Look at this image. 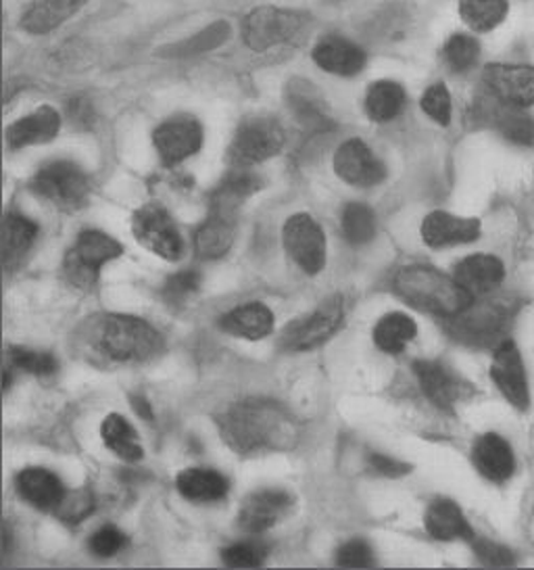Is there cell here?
I'll use <instances>...</instances> for the list:
<instances>
[{"instance_id":"cell-11","label":"cell","mask_w":534,"mask_h":570,"mask_svg":"<svg viewBox=\"0 0 534 570\" xmlns=\"http://www.w3.org/2000/svg\"><path fill=\"white\" fill-rule=\"evenodd\" d=\"M507 318H510V312L503 309L500 303H486V305L469 303L464 312L447 318L449 320L447 331L453 338L466 345H491L505 331Z\"/></svg>"},{"instance_id":"cell-48","label":"cell","mask_w":534,"mask_h":570,"mask_svg":"<svg viewBox=\"0 0 534 570\" xmlns=\"http://www.w3.org/2000/svg\"><path fill=\"white\" fill-rule=\"evenodd\" d=\"M67 116H69V119H71L76 126L86 128V126H90L92 119H95V109H92V105H90L88 99L78 97V99H71L69 105H67Z\"/></svg>"},{"instance_id":"cell-19","label":"cell","mask_w":534,"mask_h":570,"mask_svg":"<svg viewBox=\"0 0 534 570\" xmlns=\"http://www.w3.org/2000/svg\"><path fill=\"white\" fill-rule=\"evenodd\" d=\"M414 372L422 393L441 410H453L466 393V383L441 362L422 360L414 364Z\"/></svg>"},{"instance_id":"cell-1","label":"cell","mask_w":534,"mask_h":570,"mask_svg":"<svg viewBox=\"0 0 534 570\" xmlns=\"http://www.w3.org/2000/svg\"><path fill=\"white\" fill-rule=\"evenodd\" d=\"M217 426L224 443L240 455L290 452L300 439L295 416L283 403L264 397L234 403L217 419Z\"/></svg>"},{"instance_id":"cell-3","label":"cell","mask_w":534,"mask_h":570,"mask_svg":"<svg viewBox=\"0 0 534 570\" xmlns=\"http://www.w3.org/2000/svg\"><path fill=\"white\" fill-rule=\"evenodd\" d=\"M393 288L407 305L441 318L457 316L474 299L455 278L431 266L399 269L393 281Z\"/></svg>"},{"instance_id":"cell-31","label":"cell","mask_w":534,"mask_h":570,"mask_svg":"<svg viewBox=\"0 0 534 570\" xmlns=\"http://www.w3.org/2000/svg\"><path fill=\"white\" fill-rule=\"evenodd\" d=\"M100 436H102V443L107 445V450L116 453L119 460H123L128 464H136L145 458V450H142V443L138 439L136 429L119 414H109L105 419L100 426Z\"/></svg>"},{"instance_id":"cell-8","label":"cell","mask_w":534,"mask_h":570,"mask_svg":"<svg viewBox=\"0 0 534 570\" xmlns=\"http://www.w3.org/2000/svg\"><path fill=\"white\" fill-rule=\"evenodd\" d=\"M345 322V302L340 295L330 297L314 309L309 316L295 320L283 333V345L286 352H309L333 338Z\"/></svg>"},{"instance_id":"cell-42","label":"cell","mask_w":534,"mask_h":570,"mask_svg":"<svg viewBox=\"0 0 534 570\" xmlns=\"http://www.w3.org/2000/svg\"><path fill=\"white\" fill-rule=\"evenodd\" d=\"M336 564L340 569H369L376 564V560L367 541L350 539L336 553Z\"/></svg>"},{"instance_id":"cell-22","label":"cell","mask_w":534,"mask_h":570,"mask_svg":"<svg viewBox=\"0 0 534 570\" xmlns=\"http://www.w3.org/2000/svg\"><path fill=\"white\" fill-rule=\"evenodd\" d=\"M314 61L328 73L349 78L366 68V52L340 36H326L314 49Z\"/></svg>"},{"instance_id":"cell-30","label":"cell","mask_w":534,"mask_h":570,"mask_svg":"<svg viewBox=\"0 0 534 570\" xmlns=\"http://www.w3.org/2000/svg\"><path fill=\"white\" fill-rule=\"evenodd\" d=\"M38 238V224L26 216L9 214L2 222V264L11 269L33 247Z\"/></svg>"},{"instance_id":"cell-20","label":"cell","mask_w":534,"mask_h":570,"mask_svg":"<svg viewBox=\"0 0 534 570\" xmlns=\"http://www.w3.org/2000/svg\"><path fill=\"white\" fill-rule=\"evenodd\" d=\"M16 489L26 502L42 512H55L67 493L66 485L55 472L38 466L21 470L16 476Z\"/></svg>"},{"instance_id":"cell-34","label":"cell","mask_w":534,"mask_h":570,"mask_svg":"<svg viewBox=\"0 0 534 570\" xmlns=\"http://www.w3.org/2000/svg\"><path fill=\"white\" fill-rule=\"evenodd\" d=\"M459 16L474 32L497 28L507 16L505 0H459Z\"/></svg>"},{"instance_id":"cell-13","label":"cell","mask_w":534,"mask_h":570,"mask_svg":"<svg viewBox=\"0 0 534 570\" xmlns=\"http://www.w3.org/2000/svg\"><path fill=\"white\" fill-rule=\"evenodd\" d=\"M333 166L336 176L350 186L369 188L386 178V166L359 138H350L336 149Z\"/></svg>"},{"instance_id":"cell-46","label":"cell","mask_w":534,"mask_h":570,"mask_svg":"<svg viewBox=\"0 0 534 570\" xmlns=\"http://www.w3.org/2000/svg\"><path fill=\"white\" fill-rule=\"evenodd\" d=\"M200 286V274L197 272H178L174 276L167 278L166 286H164V293H166V299L169 303H184L192 293H197Z\"/></svg>"},{"instance_id":"cell-23","label":"cell","mask_w":534,"mask_h":570,"mask_svg":"<svg viewBox=\"0 0 534 570\" xmlns=\"http://www.w3.org/2000/svg\"><path fill=\"white\" fill-rule=\"evenodd\" d=\"M61 130V116L52 107H40L30 116L17 119L7 130V142L11 149H26L32 145H44L55 140Z\"/></svg>"},{"instance_id":"cell-44","label":"cell","mask_w":534,"mask_h":570,"mask_svg":"<svg viewBox=\"0 0 534 570\" xmlns=\"http://www.w3.org/2000/svg\"><path fill=\"white\" fill-rule=\"evenodd\" d=\"M128 543H130V539L117 527H102L95 535L90 537L88 548H90V552L99 556V558H111L121 550H126Z\"/></svg>"},{"instance_id":"cell-12","label":"cell","mask_w":534,"mask_h":570,"mask_svg":"<svg viewBox=\"0 0 534 570\" xmlns=\"http://www.w3.org/2000/svg\"><path fill=\"white\" fill-rule=\"evenodd\" d=\"M202 142H205L202 126L190 116L167 119L152 132V145L167 168L178 166L184 159L199 153L202 149Z\"/></svg>"},{"instance_id":"cell-43","label":"cell","mask_w":534,"mask_h":570,"mask_svg":"<svg viewBox=\"0 0 534 570\" xmlns=\"http://www.w3.org/2000/svg\"><path fill=\"white\" fill-rule=\"evenodd\" d=\"M500 130L501 135L505 136L507 140L528 147L534 142V121L533 119L517 116L516 111H505L500 114Z\"/></svg>"},{"instance_id":"cell-21","label":"cell","mask_w":534,"mask_h":570,"mask_svg":"<svg viewBox=\"0 0 534 570\" xmlns=\"http://www.w3.org/2000/svg\"><path fill=\"white\" fill-rule=\"evenodd\" d=\"M472 462L484 479L493 483H505L516 470V458L512 452V445L497 433L478 436L472 450Z\"/></svg>"},{"instance_id":"cell-32","label":"cell","mask_w":534,"mask_h":570,"mask_svg":"<svg viewBox=\"0 0 534 570\" xmlns=\"http://www.w3.org/2000/svg\"><path fill=\"white\" fill-rule=\"evenodd\" d=\"M417 336V324L409 316L393 312L378 320L374 328V343L384 353L397 355L405 352V347Z\"/></svg>"},{"instance_id":"cell-49","label":"cell","mask_w":534,"mask_h":570,"mask_svg":"<svg viewBox=\"0 0 534 570\" xmlns=\"http://www.w3.org/2000/svg\"><path fill=\"white\" fill-rule=\"evenodd\" d=\"M11 539H13V533H11L9 522H2V560H7V556L11 553Z\"/></svg>"},{"instance_id":"cell-28","label":"cell","mask_w":534,"mask_h":570,"mask_svg":"<svg viewBox=\"0 0 534 570\" xmlns=\"http://www.w3.org/2000/svg\"><path fill=\"white\" fill-rule=\"evenodd\" d=\"M176 485L182 498L195 503L221 502L230 491V481L221 472L209 469L182 470Z\"/></svg>"},{"instance_id":"cell-4","label":"cell","mask_w":534,"mask_h":570,"mask_svg":"<svg viewBox=\"0 0 534 570\" xmlns=\"http://www.w3.org/2000/svg\"><path fill=\"white\" fill-rule=\"evenodd\" d=\"M30 190L61 212H78L88 203L92 186L80 166L61 159L38 169L30 180Z\"/></svg>"},{"instance_id":"cell-25","label":"cell","mask_w":534,"mask_h":570,"mask_svg":"<svg viewBox=\"0 0 534 570\" xmlns=\"http://www.w3.org/2000/svg\"><path fill=\"white\" fill-rule=\"evenodd\" d=\"M453 278L462 288H466L472 297H481L495 291L503 283L505 266L493 255H469L455 266Z\"/></svg>"},{"instance_id":"cell-35","label":"cell","mask_w":534,"mask_h":570,"mask_svg":"<svg viewBox=\"0 0 534 570\" xmlns=\"http://www.w3.org/2000/svg\"><path fill=\"white\" fill-rule=\"evenodd\" d=\"M343 233L353 247H364L376 236L374 209L364 203H349L343 209Z\"/></svg>"},{"instance_id":"cell-33","label":"cell","mask_w":534,"mask_h":570,"mask_svg":"<svg viewBox=\"0 0 534 570\" xmlns=\"http://www.w3.org/2000/svg\"><path fill=\"white\" fill-rule=\"evenodd\" d=\"M405 107V90L393 80H380L369 86L366 92V114L372 121H390Z\"/></svg>"},{"instance_id":"cell-38","label":"cell","mask_w":534,"mask_h":570,"mask_svg":"<svg viewBox=\"0 0 534 570\" xmlns=\"http://www.w3.org/2000/svg\"><path fill=\"white\" fill-rule=\"evenodd\" d=\"M267 553L259 541H238L221 552V562L230 569H259L266 564Z\"/></svg>"},{"instance_id":"cell-24","label":"cell","mask_w":534,"mask_h":570,"mask_svg":"<svg viewBox=\"0 0 534 570\" xmlns=\"http://www.w3.org/2000/svg\"><path fill=\"white\" fill-rule=\"evenodd\" d=\"M284 95H286V102H288L293 116L300 126H305L309 130H317V132L330 128V114H328L326 101L312 82L297 78V80L288 82Z\"/></svg>"},{"instance_id":"cell-50","label":"cell","mask_w":534,"mask_h":570,"mask_svg":"<svg viewBox=\"0 0 534 570\" xmlns=\"http://www.w3.org/2000/svg\"><path fill=\"white\" fill-rule=\"evenodd\" d=\"M132 407L140 414V419L152 420V410H150L149 403L140 397H132Z\"/></svg>"},{"instance_id":"cell-10","label":"cell","mask_w":534,"mask_h":570,"mask_svg":"<svg viewBox=\"0 0 534 570\" xmlns=\"http://www.w3.org/2000/svg\"><path fill=\"white\" fill-rule=\"evenodd\" d=\"M284 249L305 274L316 276L326 268V235L309 214H295L283 228Z\"/></svg>"},{"instance_id":"cell-26","label":"cell","mask_w":534,"mask_h":570,"mask_svg":"<svg viewBox=\"0 0 534 570\" xmlns=\"http://www.w3.org/2000/svg\"><path fill=\"white\" fill-rule=\"evenodd\" d=\"M217 324L226 335L259 341L271 335L276 318H274V312L264 303H247L224 314Z\"/></svg>"},{"instance_id":"cell-47","label":"cell","mask_w":534,"mask_h":570,"mask_svg":"<svg viewBox=\"0 0 534 570\" xmlns=\"http://www.w3.org/2000/svg\"><path fill=\"white\" fill-rule=\"evenodd\" d=\"M367 464H369L372 472L386 476V479H400V476L412 472L409 464H403L399 460H395L390 455H384V453H372L367 458Z\"/></svg>"},{"instance_id":"cell-41","label":"cell","mask_w":534,"mask_h":570,"mask_svg":"<svg viewBox=\"0 0 534 570\" xmlns=\"http://www.w3.org/2000/svg\"><path fill=\"white\" fill-rule=\"evenodd\" d=\"M422 109L441 126H449L451 95L445 85H433L422 97Z\"/></svg>"},{"instance_id":"cell-27","label":"cell","mask_w":534,"mask_h":570,"mask_svg":"<svg viewBox=\"0 0 534 570\" xmlns=\"http://www.w3.org/2000/svg\"><path fill=\"white\" fill-rule=\"evenodd\" d=\"M86 2L88 0H33L21 18V28L28 35H49L73 18Z\"/></svg>"},{"instance_id":"cell-2","label":"cell","mask_w":534,"mask_h":570,"mask_svg":"<svg viewBox=\"0 0 534 570\" xmlns=\"http://www.w3.org/2000/svg\"><path fill=\"white\" fill-rule=\"evenodd\" d=\"M78 352L97 366H128L149 362L164 350V338L147 320L126 314H99L76 333Z\"/></svg>"},{"instance_id":"cell-37","label":"cell","mask_w":534,"mask_h":570,"mask_svg":"<svg viewBox=\"0 0 534 570\" xmlns=\"http://www.w3.org/2000/svg\"><path fill=\"white\" fill-rule=\"evenodd\" d=\"M481 55V45L476 38L467 35L451 36L443 49V59L447 68L455 73H464L467 69L474 68Z\"/></svg>"},{"instance_id":"cell-29","label":"cell","mask_w":534,"mask_h":570,"mask_svg":"<svg viewBox=\"0 0 534 570\" xmlns=\"http://www.w3.org/2000/svg\"><path fill=\"white\" fill-rule=\"evenodd\" d=\"M424 527L428 535L438 541H457L474 537L462 508L451 500H434L424 514Z\"/></svg>"},{"instance_id":"cell-16","label":"cell","mask_w":534,"mask_h":570,"mask_svg":"<svg viewBox=\"0 0 534 570\" xmlns=\"http://www.w3.org/2000/svg\"><path fill=\"white\" fill-rule=\"evenodd\" d=\"M484 86L507 107H528L534 102V68L528 66H486Z\"/></svg>"},{"instance_id":"cell-45","label":"cell","mask_w":534,"mask_h":570,"mask_svg":"<svg viewBox=\"0 0 534 570\" xmlns=\"http://www.w3.org/2000/svg\"><path fill=\"white\" fill-rule=\"evenodd\" d=\"M472 543H474L476 558L483 562L484 567L507 569V567L516 564L512 552L507 548L500 546V543H495V541H488V539H483V537H472Z\"/></svg>"},{"instance_id":"cell-18","label":"cell","mask_w":534,"mask_h":570,"mask_svg":"<svg viewBox=\"0 0 534 570\" xmlns=\"http://www.w3.org/2000/svg\"><path fill=\"white\" fill-rule=\"evenodd\" d=\"M481 222L476 218H459L447 212H433L422 222V240L433 247H453V245H467L478 240L481 236Z\"/></svg>"},{"instance_id":"cell-9","label":"cell","mask_w":534,"mask_h":570,"mask_svg":"<svg viewBox=\"0 0 534 570\" xmlns=\"http://www.w3.org/2000/svg\"><path fill=\"white\" fill-rule=\"evenodd\" d=\"M136 240L167 262H178L184 255V240L169 212L157 203H147L132 216Z\"/></svg>"},{"instance_id":"cell-15","label":"cell","mask_w":534,"mask_h":570,"mask_svg":"<svg viewBox=\"0 0 534 570\" xmlns=\"http://www.w3.org/2000/svg\"><path fill=\"white\" fill-rule=\"evenodd\" d=\"M293 510V498L283 489H261L245 498L238 512V527L249 533L259 535L283 522Z\"/></svg>"},{"instance_id":"cell-39","label":"cell","mask_w":534,"mask_h":570,"mask_svg":"<svg viewBox=\"0 0 534 570\" xmlns=\"http://www.w3.org/2000/svg\"><path fill=\"white\" fill-rule=\"evenodd\" d=\"M9 360H11L13 368L21 370L26 374H33V376H50L59 368L57 357L52 353L28 350V347H11Z\"/></svg>"},{"instance_id":"cell-36","label":"cell","mask_w":534,"mask_h":570,"mask_svg":"<svg viewBox=\"0 0 534 570\" xmlns=\"http://www.w3.org/2000/svg\"><path fill=\"white\" fill-rule=\"evenodd\" d=\"M230 36V26L226 21H217L214 26H209L207 30H202L200 35L192 36L186 42H178L174 47L166 49L169 57H190V55H199V52L211 51L219 47L221 42H226V38Z\"/></svg>"},{"instance_id":"cell-14","label":"cell","mask_w":534,"mask_h":570,"mask_svg":"<svg viewBox=\"0 0 534 570\" xmlns=\"http://www.w3.org/2000/svg\"><path fill=\"white\" fill-rule=\"evenodd\" d=\"M491 379L501 391V395L517 410H528L531 391L522 355L517 352L516 343L505 338L501 341L493 355Z\"/></svg>"},{"instance_id":"cell-40","label":"cell","mask_w":534,"mask_h":570,"mask_svg":"<svg viewBox=\"0 0 534 570\" xmlns=\"http://www.w3.org/2000/svg\"><path fill=\"white\" fill-rule=\"evenodd\" d=\"M95 510V495L88 489H76L67 491L63 502L55 510L57 519L66 524H78L86 517H90Z\"/></svg>"},{"instance_id":"cell-5","label":"cell","mask_w":534,"mask_h":570,"mask_svg":"<svg viewBox=\"0 0 534 570\" xmlns=\"http://www.w3.org/2000/svg\"><path fill=\"white\" fill-rule=\"evenodd\" d=\"M286 135L280 121L274 118L245 119L233 136L226 153L233 169H250L283 151Z\"/></svg>"},{"instance_id":"cell-7","label":"cell","mask_w":534,"mask_h":570,"mask_svg":"<svg viewBox=\"0 0 534 570\" xmlns=\"http://www.w3.org/2000/svg\"><path fill=\"white\" fill-rule=\"evenodd\" d=\"M307 26V18L299 11L280 7H259L243 19V38L253 51H267L278 45L297 40Z\"/></svg>"},{"instance_id":"cell-6","label":"cell","mask_w":534,"mask_h":570,"mask_svg":"<svg viewBox=\"0 0 534 570\" xmlns=\"http://www.w3.org/2000/svg\"><path fill=\"white\" fill-rule=\"evenodd\" d=\"M123 253V245L100 230H83L66 253L67 281L78 288L97 285L100 269Z\"/></svg>"},{"instance_id":"cell-17","label":"cell","mask_w":534,"mask_h":570,"mask_svg":"<svg viewBox=\"0 0 534 570\" xmlns=\"http://www.w3.org/2000/svg\"><path fill=\"white\" fill-rule=\"evenodd\" d=\"M238 214L230 207L209 205V216L195 235V252L200 259H219L233 249Z\"/></svg>"}]
</instances>
